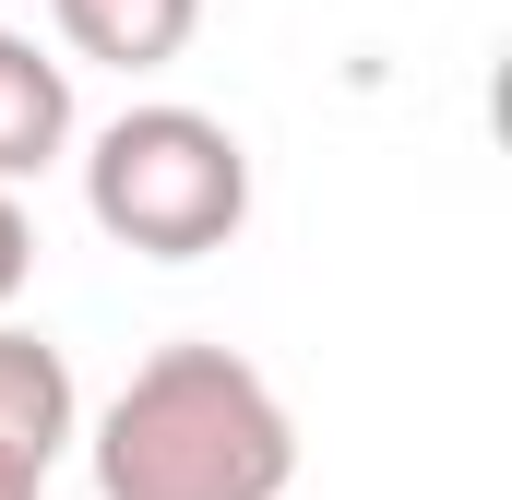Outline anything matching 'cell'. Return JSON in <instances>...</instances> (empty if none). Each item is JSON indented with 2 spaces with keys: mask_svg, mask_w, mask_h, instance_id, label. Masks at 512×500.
<instances>
[{
  "mask_svg": "<svg viewBox=\"0 0 512 500\" xmlns=\"http://www.w3.org/2000/svg\"><path fill=\"white\" fill-rule=\"evenodd\" d=\"M96 500H286L298 417L239 346H155L84 429Z\"/></svg>",
  "mask_w": 512,
  "mask_h": 500,
  "instance_id": "obj_1",
  "label": "cell"
},
{
  "mask_svg": "<svg viewBox=\"0 0 512 500\" xmlns=\"http://www.w3.org/2000/svg\"><path fill=\"white\" fill-rule=\"evenodd\" d=\"M84 215L143 262H203L251 227V143L215 120V108H120L84 155Z\"/></svg>",
  "mask_w": 512,
  "mask_h": 500,
  "instance_id": "obj_2",
  "label": "cell"
},
{
  "mask_svg": "<svg viewBox=\"0 0 512 500\" xmlns=\"http://www.w3.org/2000/svg\"><path fill=\"white\" fill-rule=\"evenodd\" d=\"M84 441V405H72V358L24 322H0V500H48L60 453Z\"/></svg>",
  "mask_w": 512,
  "mask_h": 500,
  "instance_id": "obj_3",
  "label": "cell"
},
{
  "mask_svg": "<svg viewBox=\"0 0 512 500\" xmlns=\"http://www.w3.org/2000/svg\"><path fill=\"white\" fill-rule=\"evenodd\" d=\"M60 155H72V60H48L36 36L0 24V191H24Z\"/></svg>",
  "mask_w": 512,
  "mask_h": 500,
  "instance_id": "obj_4",
  "label": "cell"
},
{
  "mask_svg": "<svg viewBox=\"0 0 512 500\" xmlns=\"http://www.w3.org/2000/svg\"><path fill=\"white\" fill-rule=\"evenodd\" d=\"M48 12H60V48L72 60H108V72L179 60L191 24H203V0H48Z\"/></svg>",
  "mask_w": 512,
  "mask_h": 500,
  "instance_id": "obj_5",
  "label": "cell"
},
{
  "mask_svg": "<svg viewBox=\"0 0 512 500\" xmlns=\"http://www.w3.org/2000/svg\"><path fill=\"white\" fill-rule=\"evenodd\" d=\"M24 274H36V215H24V191H0V310L24 298Z\"/></svg>",
  "mask_w": 512,
  "mask_h": 500,
  "instance_id": "obj_6",
  "label": "cell"
}]
</instances>
